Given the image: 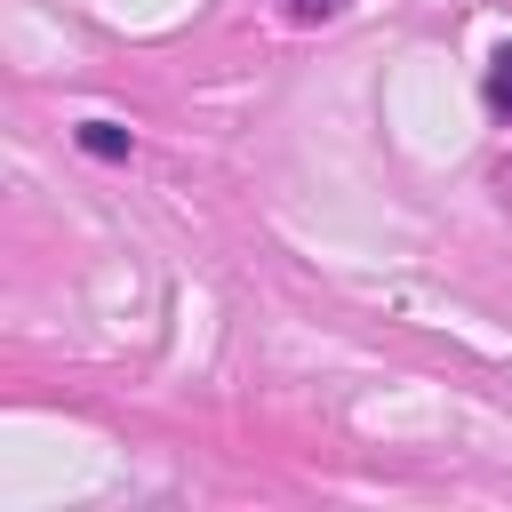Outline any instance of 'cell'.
Returning a JSON list of instances; mask_svg holds the SVG:
<instances>
[{
	"label": "cell",
	"instance_id": "1",
	"mask_svg": "<svg viewBox=\"0 0 512 512\" xmlns=\"http://www.w3.org/2000/svg\"><path fill=\"white\" fill-rule=\"evenodd\" d=\"M80 144H88L96 160H120V152H128V128H112V120H88V128H80Z\"/></svg>",
	"mask_w": 512,
	"mask_h": 512
},
{
	"label": "cell",
	"instance_id": "2",
	"mask_svg": "<svg viewBox=\"0 0 512 512\" xmlns=\"http://www.w3.org/2000/svg\"><path fill=\"white\" fill-rule=\"evenodd\" d=\"M488 104L512 120V48H496V64H488Z\"/></svg>",
	"mask_w": 512,
	"mask_h": 512
},
{
	"label": "cell",
	"instance_id": "3",
	"mask_svg": "<svg viewBox=\"0 0 512 512\" xmlns=\"http://www.w3.org/2000/svg\"><path fill=\"white\" fill-rule=\"evenodd\" d=\"M280 8H288V16H296V24H320V16H344V8H352V0H280Z\"/></svg>",
	"mask_w": 512,
	"mask_h": 512
}]
</instances>
